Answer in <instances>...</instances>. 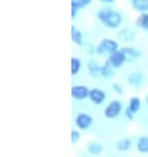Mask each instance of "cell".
Returning a JSON list of instances; mask_svg holds the SVG:
<instances>
[{
    "label": "cell",
    "instance_id": "cell-1",
    "mask_svg": "<svg viewBox=\"0 0 148 157\" xmlns=\"http://www.w3.org/2000/svg\"><path fill=\"white\" fill-rule=\"evenodd\" d=\"M97 17L104 27L108 29H116L123 23L122 13L111 10V8H101V10L97 12Z\"/></svg>",
    "mask_w": 148,
    "mask_h": 157
},
{
    "label": "cell",
    "instance_id": "cell-2",
    "mask_svg": "<svg viewBox=\"0 0 148 157\" xmlns=\"http://www.w3.org/2000/svg\"><path fill=\"white\" fill-rule=\"evenodd\" d=\"M119 44L116 42L115 40H111V38H102L99 44L95 48L98 56H110L112 53H115L116 50H119Z\"/></svg>",
    "mask_w": 148,
    "mask_h": 157
},
{
    "label": "cell",
    "instance_id": "cell-3",
    "mask_svg": "<svg viewBox=\"0 0 148 157\" xmlns=\"http://www.w3.org/2000/svg\"><path fill=\"white\" fill-rule=\"evenodd\" d=\"M122 111H123V103L118 99H114L104 108V116L107 119H115L122 114Z\"/></svg>",
    "mask_w": 148,
    "mask_h": 157
},
{
    "label": "cell",
    "instance_id": "cell-4",
    "mask_svg": "<svg viewBox=\"0 0 148 157\" xmlns=\"http://www.w3.org/2000/svg\"><path fill=\"white\" fill-rule=\"evenodd\" d=\"M127 82H128V85L131 86V87L139 90V89H142V87L146 85L147 77H146V74L143 73V71L136 70V71H132V73L128 75Z\"/></svg>",
    "mask_w": 148,
    "mask_h": 157
},
{
    "label": "cell",
    "instance_id": "cell-5",
    "mask_svg": "<svg viewBox=\"0 0 148 157\" xmlns=\"http://www.w3.org/2000/svg\"><path fill=\"white\" fill-rule=\"evenodd\" d=\"M93 123H94V120H93V117H91V115L86 114V112H80V114L76 116V119H74V124L77 125V128L80 131L89 129L91 125H93Z\"/></svg>",
    "mask_w": 148,
    "mask_h": 157
},
{
    "label": "cell",
    "instance_id": "cell-6",
    "mask_svg": "<svg viewBox=\"0 0 148 157\" xmlns=\"http://www.w3.org/2000/svg\"><path fill=\"white\" fill-rule=\"evenodd\" d=\"M90 89L88 86L84 85H77L72 87V98L74 100H85L86 98H89Z\"/></svg>",
    "mask_w": 148,
    "mask_h": 157
},
{
    "label": "cell",
    "instance_id": "cell-7",
    "mask_svg": "<svg viewBox=\"0 0 148 157\" xmlns=\"http://www.w3.org/2000/svg\"><path fill=\"white\" fill-rule=\"evenodd\" d=\"M107 61H108V63H110L114 69H119V67L123 66L126 62H127V59H126L123 52H122L120 49L116 50L115 53H112V54L108 56V59Z\"/></svg>",
    "mask_w": 148,
    "mask_h": 157
},
{
    "label": "cell",
    "instance_id": "cell-8",
    "mask_svg": "<svg viewBox=\"0 0 148 157\" xmlns=\"http://www.w3.org/2000/svg\"><path fill=\"white\" fill-rule=\"evenodd\" d=\"M120 50L123 52L127 62H134V61H136L138 58H140L143 56L142 52L134 46H123V48H120Z\"/></svg>",
    "mask_w": 148,
    "mask_h": 157
},
{
    "label": "cell",
    "instance_id": "cell-9",
    "mask_svg": "<svg viewBox=\"0 0 148 157\" xmlns=\"http://www.w3.org/2000/svg\"><path fill=\"white\" fill-rule=\"evenodd\" d=\"M89 99L93 102L94 104H102L104 100H106V93L102 89H98V87H94V89L90 90L89 94Z\"/></svg>",
    "mask_w": 148,
    "mask_h": 157
},
{
    "label": "cell",
    "instance_id": "cell-10",
    "mask_svg": "<svg viewBox=\"0 0 148 157\" xmlns=\"http://www.w3.org/2000/svg\"><path fill=\"white\" fill-rule=\"evenodd\" d=\"M118 38L123 42H130L135 40V32L130 28H123L118 32Z\"/></svg>",
    "mask_w": 148,
    "mask_h": 157
},
{
    "label": "cell",
    "instance_id": "cell-11",
    "mask_svg": "<svg viewBox=\"0 0 148 157\" xmlns=\"http://www.w3.org/2000/svg\"><path fill=\"white\" fill-rule=\"evenodd\" d=\"M114 75H115L114 67L108 63V61H106V62L101 66V77H103L104 79H112Z\"/></svg>",
    "mask_w": 148,
    "mask_h": 157
},
{
    "label": "cell",
    "instance_id": "cell-12",
    "mask_svg": "<svg viewBox=\"0 0 148 157\" xmlns=\"http://www.w3.org/2000/svg\"><path fill=\"white\" fill-rule=\"evenodd\" d=\"M132 10L139 13H146L148 12V0H131Z\"/></svg>",
    "mask_w": 148,
    "mask_h": 157
},
{
    "label": "cell",
    "instance_id": "cell-13",
    "mask_svg": "<svg viewBox=\"0 0 148 157\" xmlns=\"http://www.w3.org/2000/svg\"><path fill=\"white\" fill-rule=\"evenodd\" d=\"M72 41L78 46H84L85 40H84V34L80 29H77V27L72 25Z\"/></svg>",
    "mask_w": 148,
    "mask_h": 157
},
{
    "label": "cell",
    "instance_id": "cell-14",
    "mask_svg": "<svg viewBox=\"0 0 148 157\" xmlns=\"http://www.w3.org/2000/svg\"><path fill=\"white\" fill-rule=\"evenodd\" d=\"M86 149H88V152L91 156H98L103 152V145L98 141H90L86 145Z\"/></svg>",
    "mask_w": 148,
    "mask_h": 157
},
{
    "label": "cell",
    "instance_id": "cell-15",
    "mask_svg": "<svg viewBox=\"0 0 148 157\" xmlns=\"http://www.w3.org/2000/svg\"><path fill=\"white\" fill-rule=\"evenodd\" d=\"M101 66L95 59H90L89 63H88V70H89V74L93 78H97L98 75H101Z\"/></svg>",
    "mask_w": 148,
    "mask_h": 157
},
{
    "label": "cell",
    "instance_id": "cell-16",
    "mask_svg": "<svg viewBox=\"0 0 148 157\" xmlns=\"http://www.w3.org/2000/svg\"><path fill=\"white\" fill-rule=\"evenodd\" d=\"M116 149L119 152H127L131 149L132 147V140L131 139H120V140L116 141Z\"/></svg>",
    "mask_w": 148,
    "mask_h": 157
},
{
    "label": "cell",
    "instance_id": "cell-17",
    "mask_svg": "<svg viewBox=\"0 0 148 157\" xmlns=\"http://www.w3.org/2000/svg\"><path fill=\"white\" fill-rule=\"evenodd\" d=\"M135 24H136L138 28H140L143 30H146V32H148V12L139 15L136 21H135Z\"/></svg>",
    "mask_w": 148,
    "mask_h": 157
},
{
    "label": "cell",
    "instance_id": "cell-18",
    "mask_svg": "<svg viewBox=\"0 0 148 157\" xmlns=\"http://www.w3.org/2000/svg\"><path fill=\"white\" fill-rule=\"evenodd\" d=\"M136 149L140 152V153H148V137L147 136H142L138 139Z\"/></svg>",
    "mask_w": 148,
    "mask_h": 157
},
{
    "label": "cell",
    "instance_id": "cell-19",
    "mask_svg": "<svg viewBox=\"0 0 148 157\" xmlns=\"http://www.w3.org/2000/svg\"><path fill=\"white\" fill-rule=\"evenodd\" d=\"M140 107H142V100H140V98H138V97H132L131 99H130L128 108L134 112V114H138L139 110H140Z\"/></svg>",
    "mask_w": 148,
    "mask_h": 157
},
{
    "label": "cell",
    "instance_id": "cell-20",
    "mask_svg": "<svg viewBox=\"0 0 148 157\" xmlns=\"http://www.w3.org/2000/svg\"><path fill=\"white\" fill-rule=\"evenodd\" d=\"M81 67H82V62L80 58L77 57H73L72 58V75H76L81 71Z\"/></svg>",
    "mask_w": 148,
    "mask_h": 157
},
{
    "label": "cell",
    "instance_id": "cell-21",
    "mask_svg": "<svg viewBox=\"0 0 148 157\" xmlns=\"http://www.w3.org/2000/svg\"><path fill=\"white\" fill-rule=\"evenodd\" d=\"M93 0H72V6L78 8V10H84V8L89 7Z\"/></svg>",
    "mask_w": 148,
    "mask_h": 157
},
{
    "label": "cell",
    "instance_id": "cell-22",
    "mask_svg": "<svg viewBox=\"0 0 148 157\" xmlns=\"http://www.w3.org/2000/svg\"><path fill=\"white\" fill-rule=\"evenodd\" d=\"M80 139H81V133H80V131L73 129V131H72V143H73V144H76V143L80 141Z\"/></svg>",
    "mask_w": 148,
    "mask_h": 157
},
{
    "label": "cell",
    "instance_id": "cell-23",
    "mask_svg": "<svg viewBox=\"0 0 148 157\" xmlns=\"http://www.w3.org/2000/svg\"><path fill=\"white\" fill-rule=\"evenodd\" d=\"M111 89L116 94H123V87H122V85H119V83H112Z\"/></svg>",
    "mask_w": 148,
    "mask_h": 157
},
{
    "label": "cell",
    "instance_id": "cell-24",
    "mask_svg": "<svg viewBox=\"0 0 148 157\" xmlns=\"http://www.w3.org/2000/svg\"><path fill=\"white\" fill-rule=\"evenodd\" d=\"M124 112H126V117H127L128 120H131V121H132V120H134V116H135V114H134V112H132L131 110H130L128 106L126 107V111H124Z\"/></svg>",
    "mask_w": 148,
    "mask_h": 157
},
{
    "label": "cell",
    "instance_id": "cell-25",
    "mask_svg": "<svg viewBox=\"0 0 148 157\" xmlns=\"http://www.w3.org/2000/svg\"><path fill=\"white\" fill-rule=\"evenodd\" d=\"M95 48L97 46H93V45H86V53H89V54H94V53H97V50H95Z\"/></svg>",
    "mask_w": 148,
    "mask_h": 157
},
{
    "label": "cell",
    "instance_id": "cell-26",
    "mask_svg": "<svg viewBox=\"0 0 148 157\" xmlns=\"http://www.w3.org/2000/svg\"><path fill=\"white\" fill-rule=\"evenodd\" d=\"M78 11H80L78 8H76V7L72 6V19H76L77 15H78Z\"/></svg>",
    "mask_w": 148,
    "mask_h": 157
},
{
    "label": "cell",
    "instance_id": "cell-27",
    "mask_svg": "<svg viewBox=\"0 0 148 157\" xmlns=\"http://www.w3.org/2000/svg\"><path fill=\"white\" fill-rule=\"evenodd\" d=\"M101 3H106V4H111V3H114L115 0H99Z\"/></svg>",
    "mask_w": 148,
    "mask_h": 157
},
{
    "label": "cell",
    "instance_id": "cell-28",
    "mask_svg": "<svg viewBox=\"0 0 148 157\" xmlns=\"http://www.w3.org/2000/svg\"><path fill=\"white\" fill-rule=\"evenodd\" d=\"M146 104H147V107H148V94L146 95Z\"/></svg>",
    "mask_w": 148,
    "mask_h": 157
}]
</instances>
